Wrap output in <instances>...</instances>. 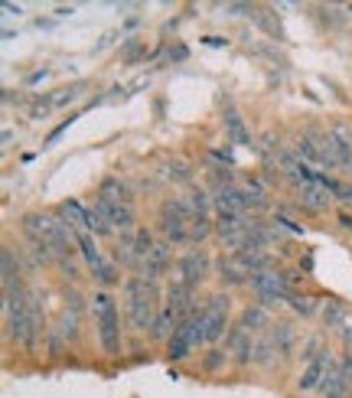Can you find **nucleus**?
<instances>
[{
    "label": "nucleus",
    "instance_id": "obj_1",
    "mask_svg": "<svg viewBox=\"0 0 352 398\" xmlns=\"http://www.w3.org/2000/svg\"><path fill=\"white\" fill-rule=\"evenodd\" d=\"M124 294H128V320L134 333H147L153 330V320H157V284H150L147 278L140 274H131L124 281Z\"/></svg>",
    "mask_w": 352,
    "mask_h": 398
},
{
    "label": "nucleus",
    "instance_id": "obj_2",
    "mask_svg": "<svg viewBox=\"0 0 352 398\" xmlns=\"http://www.w3.org/2000/svg\"><path fill=\"white\" fill-rule=\"evenodd\" d=\"M92 310H95V326H98L101 349L108 356H117L121 353V313H117V301L111 297V291H95Z\"/></svg>",
    "mask_w": 352,
    "mask_h": 398
},
{
    "label": "nucleus",
    "instance_id": "obj_3",
    "mask_svg": "<svg viewBox=\"0 0 352 398\" xmlns=\"http://www.w3.org/2000/svg\"><path fill=\"white\" fill-rule=\"evenodd\" d=\"M160 232L170 245H186L190 242V222H192V209L186 206L183 196H167L160 203Z\"/></svg>",
    "mask_w": 352,
    "mask_h": 398
},
{
    "label": "nucleus",
    "instance_id": "obj_4",
    "mask_svg": "<svg viewBox=\"0 0 352 398\" xmlns=\"http://www.w3.org/2000/svg\"><path fill=\"white\" fill-rule=\"evenodd\" d=\"M248 284H251V291H255V297H258L261 307L287 304V297H290L287 271H261V274H255Z\"/></svg>",
    "mask_w": 352,
    "mask_h": 398
},
{
    "label": "nucleus",
    "instance_id": "obj_5",
    "mask_svg": "<svg viewBox=\"0 0 352 398\" xmlns=\"http://www.w3.org/2000/svg\"><path fill=\"white\" fill-rule=\"evenodd\" d=\"M209 268H212L209 255H206L203 248H192V251H186L180 258V265H176V278H180L183 284H190V288H199V284L209 278Z\"/></svg>",
    "mask_w": 352,
    "mask_h": 398
},
{
    "label": "nucleus",
    "instance_id": "obj_6",
    "mask_svg": "<svg viewBox=\"0 0 352 398\" xmlns=\"http://www.w3.org/2000/svg\"><path fill=\"white\" fill-rule=\"evenodd\" d=\"M349 392H352V353H346L336 363V369L326 376V382L320 385V398H346Z\"/></svg>",
    "mask_w": 352,
    "mask_h": 398
},
{
    "label": "nucleus",
    "instance_id": "obj_7",
    "mask_svg": "<svg viewBox=\"0 0 352 398\" xmlns=\"http://www.w3.org/2000/svg\"><path fill=\"white\" fill-rule=\"evenodd\" d=\"M333 369H336V359H333L330 349H326L320 359H313L310 366H303V372H300V379H297V388L300 392H320V385L326 382V376H330Z\"/></svg>",
    "mask_w": 352,
    "mask_h": 398
},
{
    "label": "nucleus",
    "instance_id": "obj_8",
    "mask_svg": "<svg viewBox=\"0 0 352 398\" xmlns=\"http://www.w3.org/2000/svg\"><path fill=\"white\" fill-rule=\"evenodd\" d=\"M95 209L111 222L115 232H121V235H124V232H134V219H137V213H134V206L131 203H108V199H95Z\"/></svg>",
    "mask_w": 352,
    "mask_h": 398
},
{
    "label": "nucleus",
    "instance_id": "obj_9",
    "mask_svg": "<svg viewBox=\"0 0 352 398\" xmlns=\"http://www.w3.org/2000/svg\"><path fill=\"white\" fill-rule=\"evenodd\" d=\"M225 343H228V359H232L235 366H251V363H255L258 340H251V333H248L245 326H232Z\"/></svg>",
    "mask_w": 352,
    "mask_h": 398
},
{
    "label": "nucleus",
    "instance_id": "obj_10",
    "mask_svg": "<svg viewBox=\"0 0 352 398\" xmlns=\"http://www.w3.org/2000/svg\"><path fill=\"white\" fill-rule=\"evenodd\" d=\"M26 320H30V340H26V349L36 353V349H40V340H43V333H46V313H43L40 291H26Z\"/></svg>",
    "mask_w": 352,
    "mask_h": 398
},
{
    "label": "nucleus",
    "instance_id": "obj_11",
    "mask_svg": "<svg viewBox=\"0 0 352 398\" xmlns=\"http://www.w3.org/2000/svg\"><path fill=\"white\" fill-rule=\"evenodd\" d=\"M326 173H317V180H310V183H300L297 186V193H300V203L307 206L310 213H323L326 206H330L333 193L326 190Z\"/></svg>",
    "mask_w": 352,
    "mask_h": 398
},
{
    "label": "nucleus",
    "instance_id": "obj_12",
    "mask_svg": "<svg viewBox=\"0 0 352 398\" xmlns=\"http://www.w3.org/2000/svg\"><path fill=\"white\" fill-rule=\"evenodd\" d=\"M170 258H173V245L163 238V242H157V245H153V251L147 255L144 268H140V271H144L140 278H147L150 284H157V281L167 274V268H170Z\"/></svg>",
    "mask_w": 352,
    "mask_h": 398
},
{
    "label": "nucleus",
    "instance_id": "obj_13",
    "mask_svg": "<svg viewBox=\"0 0 352 398\" xmlns=\"http://www.w3.org/2000/svg\"><path fill=\"white\" fill-rule=\"evenodd\" d=\"M192 349H196V330H192V317H190V320H183L180 326H176L173 340L167 343V356H170V363H180Z\"/></svg>",
    "mask_w": 352,
    "mask_h": 398
},
{
    "label": "nucleus",
    "instance_id": "obj_14",
    "mask_svg": "<svg viewBox=\"0 0 352 398\" xmlns=\"http://www.w3.org/2000/svg\"><path fill=\"white\" fill-rule=\"evenodd\" d=\"M225 134H228V140H232L235 147H251L255 140H251V131L245 128V121H242V115L235 111V108H228L225 111Z\"/></svg>",
    "mask_w": 352,
    "mask_h": 398
},
{
    "label": "nucleus",
    "instance_id": "obj_15",
    "mask_svg": "<svg viewBox=\"0 0 352 398\" xmlns=\"http://www.w3.org/2000/svg\"><path fill=\"white\" fill-rule=\"evenodd\" d=\"M215 271H219V281L228 284V288H238V284H248V281H251V274H248V271L235 261V255L215 261Z\"/></svg>",
    "mask_w": 352,
    "mask_h": 398
},
{
    "label": "nucleus",
    "instance_id": "obj_16",
    "mask_svg": "<svg viewBox=\"0 0 352 398\" xmlns=\"http://www.w3.org/2000/svg\"><path fill=\"white\" fill-rule=\"evenodd\" d=\"M98 199H108V203H131L134 196H131L128 183H124L121 176H105V180L98 183Z\"/></svg>",
    "mask_w": 352,
    "mask_h": 398
},
{
    "label": "nucleus",
    "instance_id": "obj_17",
    "mask_svg": "<svg viewBox=\"0 0 352 398\" xmlns=\"http://www.w3.org/2000/svg\"><path fill=\"white\" fill-rule=\"evenodd\" d=\"M176 326H180V317H176V310H170V307H160V313H157V320H153V330H150V336H153V340H160V343H170L173 333H176Z\"/></svg>",
    "mask_w": 352,
    "mask_h": 398
},
{
    "label": "nucleus",
    "instance_id": "obj_18",
    "mask_svg": "<svg viewBox=\"0 0 352 398\" xmlns=\"http://www.w3.org/2000/svg\"><path fill=\"white\" fill-rule=\"evenodd\" d=\"M271 340H274L280 356H294V346H297V330H294V323H287V320L271 323Z\"/></svg>",
    "mask_w": 352,
    "mask_h": 398
},
{
    "label": "nucleus",
    "instance_id": "obj_19",
    "mask_svg": "<svg viewBox=\"0 0 352 398\" xmlns=\"http://www.w3.org/2000/svg\"><path fill=\"white\" fill-rule=\"evenodd\" d=\"M238 326H245L248 333H255V330H261V326H271V313H267V307H261V304H251V307L242 310Z\"/></svg>",
    "mask_w": 352,
    "mask_h": 398
},
{
    "label": "nucleus",
    "instance_id": "obj_20",
    "mask_svg": "<svg viewBox=\"0 0 352 398\" xmlns=\"http://www.w3.org/2000/svg\"><path fill=\"white\" fill-rule=\"evenodd\" d=\"M75 245H78V251L85 255V261H88V268L95 271V268H101V251H98V245H95V235L92 232H75Z\"/></svg>",
    "mask_w": 352,
    "mask_h": 398
},
{
    "label": "nucleus",
    "instance_id": "obj_21",
    "mask_svg": "<svg viewBox=\"0 0 352 398\" xmlns=\"http://www.w3.org/2000/svg\"><path fill=\"white\" fill-rule=\"evenodd\" d=\"M0 261H3V291L20 288V265H17V258H13V248L10 245H3Z\"/></svg>",
    "mask_w": 352,
    "mask_h": 398
},
{
    "label": "nucleus",
    "instance_id": "obj_22",
    "mask_svg": "<svg viewBox=\"0 0 352 398\" xmlns=\"http://www.w3.org/2000/svg\"><path fill=\"white\" fill-rule=\"evenodd\" d=\"M274 359H278V346H274L271 333H265V336H261V340L255 343V366L271 369V366H274Z\"/></svg>",
    "mask_w": 352,
    "mask_h": 398
},
{
    "label": "nucleus",
    "instance_id": "obj_23",
    "mask_svg": "<svg viewBox=\"0 0 352 398\" xmlns=\"http://www.w3.org/2000/svg\"><path fill=\"white\" fill-rule=\"evenodd\" d=\"M183 199H186V206L192 209V215H209V209L215 206V196H209L206 190H196V186H192Z\"/></svg>",
    "mask_w": 352,
    "mask_h": 398
},
{
    "label": "nucleus",
    "instance_id": "obj_24",
    "mask_svg": "<svg viewBox=\"0 0 352 398\" xmlns=\"http://www.w3.org/2000/svg\"><path fill=\"white\" fill-rule=\"evenodd\" d=\"M206 317V343H215V340H222L225 336V326H228V313H206L199 310Z\"/></svg>",
    "mask_w": 352,
    "mask_h": 398
},
{
    "label": "nucleus",
    "instance_id": "obj_25",
    "mask_svg": "<svg viewBox=\"0 0 352 398\" xmlns=\"http://www.w3.org/2000/svg\"><path fill=\"white\" fill-rule=\"evenodd\" d=\"M323 323L330 326V330H342L346 326V307L340 301H326L323 307Z\"/></svg>",
    "mask_w": 352,
    "mask_h": 398
},
{
    "label": "nucleus",
    "instance_id": "obj_26",
    "mask_svg": "<svg viewBox=\"0 0 352 398\" xmlns=\"http://www.w3.org/2000/svg\"><path fill=\"white\" fill-rule=\"evenodd\" d=\"M215 229V222L209 219V215H192V222H190V242L192 245H199L203 238H209V232Z\"/></svg>",
    "mask_w": 352,
    "mask_h": 398
},
{
    "label": "nucleus",
    "instance_id": "obj_27",
    "mask_svg": "<svg viewBox=\"0 0 352 398\" xmlns=\"http://www.w3.org/2000/svg\"><path fill=\"white\" fill-rule=\"evenodd\" d=\"M153 235H150V229H137L134 232V251H137V258H140V268H144V261H147V255L153 251Z\"/></svg>",
    "mask_w": 352,
    "mask_h": 398
},
{
    "label": "nucleus",
    "instance_id": "obj_28",
    "mask_svg": "<svg viewBox=\"0 0 352 398\" xmlns=\"http://www.w3.org/2000/svg\"><path fill=\"white\" fill-rule=\"evenodd\" d=\"M92 278H95V284L101 288V291H108V288H115L117 284V268L111 265V261H101V268L92 271Z\"/></svg>",
    "mask_w": 352,
    "mask_h": 398
},
{
    "label": "nucleus",
    "instance_id": "obj_29",
    "mask_svg": "<svg viewBox=\"0 0 352 398\" xmlns=\"http://www.w3.org/2000/svg\"><path fill=\"white\" fill-rule=\"evenodd\" d=\"M225 363H228V353H225V349H206V356H203V369L206 372H219V369L225 366Z\"/></svg>",
    "mask_w": 352,
    "mask_h": 398
},
{
    "label": "nucleus",
    "instance_id": "obj_30",
    "mask_svg": "<svg viewBox=\"0 0 352 398\" xmlns=\"http://www.w3.org/2000/svg\"><path fill=\"white\" fill-rule=\"evenodd\" d=\"M326 353V346H323V340L320 336H310L307 343H303V349H300V359H303V363H313V359H320V356Z\"/></svg>",
    "mask_w": 352,
    "mask_h": 398
},
{
    "label": "nucleus",
    "instance_id": "obj_31",
    "mask_svg": "<svg viewBox=\"0 0 352 398\" xmlns=\"http://www.w3.org/2000/svg\"><path fill=\"white\" fill-rule=\"evenodd\" d=\"M82 92H85V85H82V82H78V85H72V88H62L59 95L49 98V105H53V108H62V105H69V101H75V98H82Z\"/></svg>",
    "mask_w": 352,
    "mask_h": 398
},
{
    "label": "nucleus",
    "instance_id": "obj_32",
    "mask_svg": "<svg viewBox=\"0 0 352 398\" xmlns=\"http://www.w3.org/2000/svg\"><path fill=\"white\" fill-rule=\"evenodd\" d=\"M163 176H167V180H173V183H190L192 170L186 167V163H170V167L163 170Z\"/></svg>",
    "mask_w": 352,
    "mask_h": 398
},
{
    "label": "nucleus",
    "instance_id": "obj_33",
    "mask_svg": "<svg viewBox=\"0 0 352 398\" xmlns=\"http://www.w3.org/2000/svg\"><path fill=\"white\" fill-rule=\"evenodd\" d=\"M287 304L294 307V313H300V317H310V313L317 310V301H313V297H300V294H290Z\"/></svg>",
    "mask_w": 352,
    "mask_h": 398
},
{
    "label": "nucleus",
    "instance_id": "obj_34",
    "mask_svg": "<svg viewBox=\"0 0 352 398\" xmlns=\"http://www.w3.org/2000/svg\"><path fill=\"white\" fill-rule=\"evenodd\" d=\"M228 307H232V297H228V294H212V297L206 301L203 310L206 313H228Z\"/></svg>",
    "mask_w": 352,
    "mask_h": 398
},
{
    "label": "nucleus",
    "instance_id": "obj_35",
    "mask_svg": "<svg viewBox=\"0 0 352 398\" xmlns=\"http://www.w3.org/2000/svg\"><path fill=\"white\" fill-rule=\"evenodd\" d=\"M255 23H258V26H261V30H267V33H271L274 40H280V23L274 20V17H267L265 10H255Z\"/></svg>",
    "mask_w": 352,
    "mask_h": 398
},
{
    "label": "nucleus",
    "instance_id": "obj_36",
    "mask_svg": "<svg viewBox=\"0 0 352 398\" xmlns=\"http://www.w3.org/2000/svg\"><path fill=\"white\" fill-rule=\"evenodd\" d=\"M65 353V333L62 330H53L49 333V359H59Z\"/></svg>",
    "mask_w": 352,
    "mask_h": 398
},
{
    "label": "nucleus",
    "instance_id": "obj_37",
    "mask_svg": "<svg viewBox=\"0 0 352 398\" xmlns=\"http://www.w3.org/2000/svg\"><path fill=\"white\" fill-rule=\"evenodd\" d=\"M333 196H336L340 203L352 206V183H340V180H336V186H333Z\"/></svg>",
    "mask_w": 352,
    "mask_h": 398
},
{
    "label": "nucleus",
    "instance_id": "obj_38",
    "mask_svg": "<svg viewBox=\"0 0 352 398\" xmlns=\"http://www.w3.org/2000/svg\"><path fill=\"white\" fill-rule=\"evenodd\" d=\"M225 13H232V17H255V7L251 3H225Z\"/></svg>",
    "mask_w": 352,
    "mask_h": 398
},
{
    "label": "nucleus",
    "instance_id": "obj_39",
    "mask_svg": "<svg viewBox=\"0 0 352 398\" xmlns=\"http://www.w3.org/2000/svg\"><path fill=\"white\" fill-rule=\"evenodd\" d=\"M186 56H190V49H186V46H176V49H170V63H183Z\"/></svg>",
    "mask_w": 352,
    "mask_h": 398
},
{
    "label": "nucleus",
    "instance_id": "obj_40",
    "mask_svg": "<svg viewBox=\"0 0 352 398\" xmlns=\"http://www.w3.org/2000/svg\"><path fill=\"white\" fill-rule=\"evenodd\" d=\"M46 76H49V72H46V69H40V72H33V76L26 78V85H36V82H43Z\"/></svg>",
    "mask_w": 352,
    "mask_h": 398
},
{
    "label": "nucleus",
    "instance_id": "obj_41",
    "mask_svg": "<svg viewBox=\"0 0 352 398\" xmlns=\"http://www.w3.org/2000/svg\"><path fill=\"white\" fill-rule=\"evenodd\" d=\"M203 43H206V46H225L228 40H225V36H206Z\"/></svg>",
    "mask_w": 352,
    "mask_h": 398
},
{
    "label": "nucleus",
    "instance_id": "obj_42",
    "mask_svg": "<svg viewBox=\"0 0 352 398\" xmlns=\"http://www.w3.org/2000/svg\"><path fill=\"white\" fill-rule=\"evenodd\" d=\"M342 340L352 346V320H346V326H342Z\"/></svg>",
    "mask_w": 352,
    "mask_h": 398
},
{
    "label": "nucleus",
    "instance_id": "obj_43",
    "mask_svg": "<svg viewBox=\"0 0 352 398\" xmlns=\"http://www.w3.org/2000/svg\"><path fill=\"white\" fill-rule=\"evenodd\" d=\"M340 226L342 229H352V215L349 213H340Z\"/></svg>",
    "mask_w": 352,
    "mask_h": 398
},
{
    "label": "nucleus",
    "instance_id": "obj_44",
    "mask_svg": "<svg viewBox=\"0 0 352 398\" xmlns=\"http://www.w3.org/2000/svg\"><path fill=\"white\" fill-rule=\"evenodd\" d=\"M349 398H352V395H349Z\"/></svg>",
    "mask_w": 352,
    "mask_h": 398
}]
</instances>
